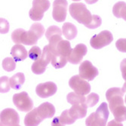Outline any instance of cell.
I'll return each mask as SVG.
<instances>
[{
    "label": "cell",
    "instance_id": "e575fe53",
    "mask_svg": "<svg viewBox=\"0 0 126 126\" xmlns=\"http://www.w3.org/2000/svg\"><path fill=\"white\" fill-rule=\"evenodd\" d=\"M116 48L121 51L126 53V39H119L116 42Z\"/></svg>",
    "mask_w": 126,
    "mask_h": 126
},
{
    "label": "cell",
    "instance_id": "ba28073f",
    "mask_svg": "<svg viewBox=\"0 0 126 126\" xmlns=\"http://www.w3.org/2000/svg\"><path fill=\"white\" fill-rule=\"evenodd\" d=\"M124 92L122 88H110L106 93V97L109 101V107L112 112L116 107L124 105L123 95Z\"/></svg>",
    "mask_w": 126,
    "mask_h": 126
},
{
    "label": "cell",
    "instance_id": "b9f144b4",
    "mask_svg": "<svg viewBox=\"0 0 126 126\" xmlns=\"http://www.w3.org/2000/svg\"><path fill=\"white\" fill-rule=\"evenodd\" d=\"M125 104H126V94H125Z\"/></svg>",
    "mask_w": 126,
    "mask_h": 126
},
{
    "label": "cell",
    "instance_id": "7a4b0ae2",
    "mask_svg": "<svg viewBox=\"0 0 126 126\" xmlns=\"http://www.w3.org/2000/svg\"><path fill=\"white\" fill-rule=\"evenodd\" d=\"M69 11L73 19L83 25H87L92 20V16L86 5L82 2L72 3L69 7Z\"/></svg>",
    "mask_w": 126,
    "mask_h": 126
},
{
    "label": "cell",
    "instance_id": "5b68a950",
    "mask_svg": "<svg viewBox=\"0 0 126 126\" xmlns=\"http://www.w3.org/2000/svg\"><path fill=\"white\" fill-rule=\"evenodd\" d=\"M49 8L50 2L48 0H33L32 7L29 11V16L34 21H39Z\"/></svg>",
    "mask_w": 126,
    "mask_h": 126
},
{
    "label": "cell",
    "instance_id": "3957f363",
    "mask_svg": "<svg viewBox=\"0 0 126 126\" xmlns=\"http://www.w3.org/2000/svg\"><path fill=\"white\" fill-rule=\"evenodd\" d=\"M109 115H110V112L108 110V105L107 103L104 102V103H102L100 105V107L97 109L96 112H92L87 118L85 121V125L88 126L106 125Z\"/></svg>",
    "mask_w": 126,
    "mask_h": 126
},
{
    "label": "cell",
    "instance_id": "52a82bcc",
    "mask_svg": "<svg viewBox=\"0 0 126 126\" xmlns=\"http://www.w3.org/2000/svg\"><path fill=\"white\" fill-rule=\"evenodd\" d=\"M113 40V36L111 32L108 30H104L99 34L94 35L90 40L91 47L94 49H100L105 46H107Z\"/></svg>",
    "mask_w": 126,
    "mask_h": 126
},
{
    "label": "cell",
    "instance_id": "e0dca14e",
    "mask_svg": "<svg viewBox=\"0 0 126 126\" xmlns=\"http://www.w3.org/2000/svg\"><path fill=\"white\" fill-rule=\"evenodd\" d=\"M63 34L67 40H72L77 36V28L71 23H64L62 27Z\"/></svg>",
    "mask_w": 126,
    "mask_h": 126
},
{
    "label": "cell",
    "instance_id": "d6a6232c",
    "mask_svg": "<svg viewBox=\"0 0 126 126\" xmlns=\"http://www.w3.org/2000/svg\"><path fill=\"white\" fill-rule=\"evenodd\" d=\"M24 31L25 30L24 29H17L12 32L11 39L15 44H21V38Z\"/></svg>",
    "mask_w": 126,
    "mask_h": 126
},
{
    "label": "cell",
    "instance_id": "f546056e",
    "mask_svg": "<svg viewBox=\"0 0 126 126\" xmlns=\"http://www.w3.org/2000/svg\"><path fill=\"white\" fill-rule=\"evenodd\" d=\"M99 101V96L96 93H91L86 97L85 104L88 107H94Z\"/></svg>",
    "mask_w": 126,
    "mask_h": 126
},
{
    "label": "cell",
    "instance_id": "5bb4252c",
    "mask_svg": "<svg viewBox=\"0 0 126 126\" xmlns=\"http://www.w3.org/2000/svg\"><path fill=\"white\" fill-rule=\"evenodd\" d=\"M58 90L56 84L52 82H48L39 84L36 86V92L37 95L42 98H46L53 96Z\"/></svg>",
    "mask_w": 126,
    "mask_h": 126
},
{
    "label": "cell",
    "instance_id": "7402d4cb",
    "mask_svg": "<svg viewBox=\"0 0 126 126\" xmlns=\"http://www.w3.org/2000/svg\"><path fill=\"white\" fill-rule=\"evenodd\" d=\"M115 119L119 122L126 121V107L120 105L112 111Z\"/></svg>",
    "mask_w": 126,
    "mask_h": 126
},
{
    "label": "cell",
    "instance_id": "4fadbf2b",
    "mask_svg": "<svg viewBox=\"0 0 126 126\" xmlns=\"http://www.w3.org/2000/svg\"><path fill=\"white\" fill-rule=\"evenodd\" d=\"M88 51L87 46L84 44H78L76 46L72 49L70 54L67 57L68 61L72 64H79L82 61L83 57L86 55Z\"/></svg>",
    "mask_w": 126,
    "mask_h": 126
},
{
    "label": "cell",
    "instance_id": "8fae6325",
    "mask_svg": "<svg viewBox=\"0 0 126 126\" xmlns=\"http://www.w3.org/2000/svg\"><path fill=\"white\" fill-rule=\"evenodd\" d=\"M1 125H18L20 123V117L18 113L13 109L8 108L1 112L0 115Z\"/></svg>",
    "mask_w": 126,
    "mask_h": 126
},
{
    "label": "cell",
    "instance_id": "836d02e7",
    "mask_svg": "<svg viewBox=\"0 0 126 126\" xmlns=\"http://www.w3.org/2000/svg\"><path fill=\"white\" fill-rule=\"evenodd\" d=\"M0 32L1 34H5L9 31V23L7 20L1 18L0 20Z\"/></svg>",
    "mask_w": 126,
    "mask_h": 126
},
{
    "label": "cell",
    "instance_id": "7c38bea8",
    "mask_svg": "<svg viewBox=\"0 0 126 126\" xmlns=\"http://www.w3.org/2000/svg\"><path fill=\"white\" fill-rule=\"evenodd\" d=\"M79 72V76L87 81H92L99 73L97 69L88 61H85L80 64Z\"/></svg>",
    "mask_w": 126,
    "mask_h": 126
},
{
    "label": "cell",
    "instance_id": "d590c367",
    "mask_svg": "<svg viewBox=\"0 0 126 126\" xmlns=\"http://www.w3.org/2000/svg\"><path fill=\"white\" fill-rule=\"evenodd\" d=\"M120 70L122 72V76L124 80L126 82V58L124 59L120 64Z\"/></svg>",
    "mask_w": 126,
    "mask_h": 126
},
{
    "label": "cell",
    "instance_id": "74e56055",
    "mask_svg": "<svg viewBox=\"0 0 126 126\" xmlns=\"http://www.w3.org/2000/svg\"><path fill=\"white\" fill-rule=\"evenodd\" d=\"M108 125H119V126H122V125H123L122 124V122H118V121H116V119L115 120H113V121H111V122H110L109 123H108Z\"/></svg>",
    "mask_w": 126,
    "mask_h": 126
},
{
    "label": "cell",
    "instance_id": "60d3db41",
    "mask_svg": "<svg viewBox=\"0 0 126 126\" xmlns=\"http://www.w3.org/2000/svg\"><path fill=\"white\" fill-rule=\"evenodd\" d=\"M73 1H74V2H78V1H80V0H73Z\"/></svg>",
    "mask_w": 126,
    "mask_h": 126
},
{
    "label": "cell",
    "instance_id": "cb8c5ba5",
    "mask_svg": "<svg viewBox=\"0 0 126 126\" xmlns=\"http://www.w3.org/2000/svg\"><path fill=\"white\" fill-rule=\"evenodd\" d=\"M68 60L67 58L61 54H55L54 55L53 58L51 60L52 66L56 69H60L65 66Z\"/></svg>",
    "mask_w": 126,
    "mask_h": 126
},
{
    "label": "cell",
    "instance_id": "1f68e13d",
    "mask_svg": "<svg viewBox=\"0 0 126 126\" xmlns=\"http://www.w3.org/2000/svg\"><path fill=\"white\" fill-rule=\"evenodd\" d=\"M102 24V19L100 16L98 15H93L92 16V20L88 24L85 25V27L88 29H96L99 27Z\"/></svg>",
    "mask_w": 126,
    "mask_h": 126
},
{
    "label": "cell",
    "instance_id": "ac0fdd59",
    "mask_svg": "<svg viewBox=\"0 0 126 126\" xmlns=\"http://www.w3.org/2000/svg\"><path fill=\"white\" fill-rule=\"evenodd\" d=\"M113 15L117 18H122L126 21V3L125 2H118L112 8Z\"/></svg>",
    "mask_w": 126,
    "mask_h": 126
},
{
    "label": "cell",
    "instance_id": "f35d334b",
    "mask_svg": "<svg viewBox=\"0 0 126 126\" xmlns=\"http://www.w3.org/2000/svg\"><path fill=\"white\" fill-rule=\"evenodd\" d=\"M85 2L87 3V4H89V5H91V4H94V3H96L98 0H85Z\"/></svg>",
    "mask_w": 126,
    "mask_h": 126
},
{
    "label": "cell",
    "instance_id": "603a6c76",
    "mask_svg": "<svg viewBox=\"0 0 126 126\" xmlns=\"http://www.w3.org/2000/svg\"><path fill=\"white\" fill-rule=\"evenodd\" d=\"M47 65L48 64L45 63L41 58H39L32 63L31 66L32 72L34 74H36V75L42 74L45 73V70H46Z\"/></svg>",
    "mask_w": 126,
    "mask_h": 126
},
{
    "label": "cell",
    "instance_id": "d4e9b609",
    "mask_svg": "<svg viewBox=\"0 0 126 126\" xmlns=\"http://www.w3.org/2000/svg\"><path fill=\"white\" fill-rule=\"evenodd\" d=\"M54 53L52 52V51L51 50L49 45H45L43 48V51H42V56H41V59L46 63V64H48L50 62H51V60L54 57Z\"/></svg>",
    "mask_w": 126,
    "mask_h": 126
},
{
    "label": "cell",
    "instance_id": "d6986e66",
    "mask_svg": "<svg viewBox=\"0 0 126 126\" xmlns=\"http://www.w3.org/2000/svg\"><path fill=\"white\" fill-rule=\"evenodd\" d=\"M25 82L24 74L22 73H17L10 78V84L11 88L15 90H19Z\"/></svg>",
    "mask_w": 126,
    "mask_h": 126
},
{
    "label": "cell",
    "instance_id": "9c48e42d",
    "mask_svg": "<svg viewBox=\"0 0 126 126\" xmlns=\"http://www.w3.org/2000/svg\"><path fill=\"white\" fill-rule=\"evenodd\" d=\"M13 103L15 107L22 112H30L33 107V102L32 99L25 91L14 94Z\"/></svg>",
    "mask_w": 126,
    "mask_h": 126
},
{
    "label": "cell",
    "instance_id": "30bf717a",
    "mask_svg": "<svg viewBox=\"0 0 126 126\" xmlns=\"http://www.w3.org/2000/svg\"><path fill=\"white\" fill-rule=\"evenodd\" d=\"M68 3L66 0H54L53 2L52 16L55 21L63 22L66 17Z\"/></svg>",
    "mask_w": 126,
    "mask_h": 126
},
{
    "label": "cell",
    "instance_id": "ffe728a7",
    "mask_svg": "<svg viewBox=\"0 0 126 126\" xmlns=\"http://www.w3.org/2000/svg\"><path fill=\"white\" fill-rule=\"evenodd\" d=\"M72 48L70 42L68 40H61L57 45V54H61L63 56L67 57L70 54Z\"/></svg>",
    "mask_w": 126,
    "mask_h": 126
},
{
    "label": "cell",
    "instance_id": "9a60e30c",
    "mask_svg": "<svg viewBox=\"0 0 126 126\" xmlns=\"http://www.w3.org/2000/svg\"><path fill=\"white\" fill-rule=\"evenodd\" d=\"M87 108L88 106L86 105L85 103H84V104H74L69 110V112H70V116L76 120L79 119H82L86 116Z\"/></svg>",
    "mask_w": 126,
    "mask_h": 126
},
{
    "label": "cell",
    "instance_id": "8d00e7d4",
    "mask_svg": "<svg viewBox=\"0 0 126 126\" xmlns=\"http://www.w3.org/2000/svg\"><path fill=\"white\" fill-rule=\"evenodd\" d=\"M51 125L53 126H61V125H63L61 121V119L60 117H55L52 122H51Z\"/></svg>",
    "mask_w": 126,
    "mask_h": 126
},
{
    "label": "cell",
    "instance_id": "83f0119b",
    "mask_svg": "<svg viewBox=\"0 0 126 126\" xmlns=\"http://www.w3.org/2000/svg\"><path fill=\"white\" fill-rule=\"evenodd\" d=\"M11 84H10V79L7 76H2L0 79V91L1 93H6L10 91Z\"/></svg>",
    "mask_w": 126,
    "mask_h": 126
},
{
    "label": "cell",
    "instance_id": "2e32d148",
    "mask_svg": "<svg viewBox=\"0 0 126 126\" xmlns=\"http://www.w3.org/2000/svg\"><path fill=\"white\" fill-rule=\"evenodd\" d=\"M11 54L16 61H24L28 56L27 51L20 44H16L12 47L11 51Z\"/></svg>",
    "mask_w": 126,
    "mask_h": 126
},
{
    "label": "cell",
    "instance_id": "44dd1931",
    "mask_svg": "<svg viewBox=\"0 0 126 126\" xmlns=\"http://www.w3.org/2000/svg\"><path fill=\"white\" fill-rule=\"evenodd\" d=\"M66 100L69 104L74 105L79 104H84V103H85L86 98L85 95L79 94L76 92H70L67 94Z\"/></svg>",
    "mask_w": 126,
    "mask_h": 126
},
{
    "label": "cell",
    "instance_id": "6da1fadb",
    "mask_svg": "<svg viewBox=\"0 0 126 126\" xmlns=\"http://www.w3.org/2000/svg\"><path fill=\"white\" fill-rule=\"evenodd\" d=\"M54 113L55 108L53 104L48 102L43 103L39 107L33 109L27 114L24 119V124L27 126L38 125L44 119L53 117Z\"/></svg>",
    "mask_w": 126,
    "mask_h": 126
},
{
    "label": "cell",
    "instance_id": "f1b7e54d",
    "mask_svg": "<svg viewBox=\"0 0 126 126\" xmlns=\"http://www.w3.org/2000/svg\"><path fill=\"white\" fill-rule=\"evenodd\" d=\"M42 54V52L39 47L33 46V47H32V48L28 52V56L31 60L36 61L41 58Z\"/></svg>",
    "mask_w": 126,
    "mask_h": 126
},
{
    "label": "cell",
    "instance_id": "4dcf8cb0",
    "mask_svg": "<svg viewBox=\"0 0 126 126\" xmlns=\"http://www.w3.org/2000/svg\"><path fill=\"white\" fill-rule=\"evenodd\" d=\"M62 32L63 31L57 26H51L48 28L46 32H45V36H46L47 39H50L53 36L56 35H61L62 36Z\"/></svg>",
    "mask_w": 126,
    "mask_h": 126
},
{
    "label": "cell",
    "instance_id": "8992f818",
    "mask_svg": "<svg viewBox=\"0 0 126 126\" xmlns=\"http://www.w3.org/2000/svg\"><path fill=\"white\" fill-rule=\"evenodd\" d=\"M69 85L74 91V92L85 95L88 94L91 91V85L86 81V79L82 78L79 75H76L70 78L69 81Z\"/></svg>",
    "mask_w": 126,
    "mask_h": 126
},
{
    "label": "cell",
    "instance_id": "4316f807",
    "mask_svg": "<svg viewBox=\"0 0 126 126\" xmlns=\"http://www.w3.org/2000/svg\"><path fill=\"white\" fill-rule=\"evenodd\" d=\"M61 121L63 124V125H72L76 122V119H74L71 116L70 112H69V110H64L60 116Z\"/></svg>",
    "mask_w": 126,
    "mask_h": 126
},
{
    "label": "cell",
    "instance_id": "484cf974",
    "mask_svg": "<svg viewBox=\"0 0 126 126\" xmlns=\"http://www.w3.org/2000/svg\"><path fill=\"white\" fill-rule=\"evenodd\" d=\"M2 68L7 72H11L16 68V61L11 58H6L2 61Z\"/></svg>",
    "mask_w": 126,
    "mask_h": 126
},
{
    "label": "cell",
    "instance_id": "ab89813d",
    "mask_svg": "<svg viewBox=\"0 0 126 126\" xmlns=\"http://www.w3.org/2000/svg\"><path fill=\"white\" fill-rule=\"evenodd\" d=\"M122 91H123L124 93L126 92V82L123 85V87H122Z\"/></svg>",
    "mask_w": 126,
    "mask_h": 126
},
{
    "label": "cell",
    "instance_id": "277c9868",
    "mask_svg": "<svg viewBox=\"0 0 126 126\" xmlns=\"http://www.w3.org/2000/svg\"><path fill=\"white\" fill-rule=\"evenodd\" d=\"M45 28L40 23H34L29 31H24L21 38V44L26 45H35L38 40L43 36Z\"/></svg>",
    "mask_w": 126,
    "mask_h": 126
}]
</instances>
